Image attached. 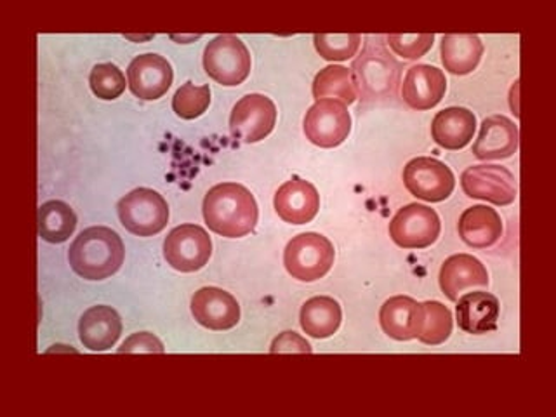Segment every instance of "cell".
<instances>
[{
	"label": "cell",
	"mask_w": 556,
	"mask_h": 417,
	"mask_svg": "<svg viewBox=\"0 0 556 417\" xmlns=\"http://www.w3.org/2000/svg\"><path fill=\"white\" fill-rule=\"evenodd\" d=\"M202 211L208 228L226 239H240L254 231L260 216L251 191L237 182H222L211 188Z\"/></svg>",
	"instance_id": "obj_1"
},
{
	"label": "cell",
	"mask_w": 556,
	"mask_h": 417,
	"mask_svg": "<svg viewBox=\"0 0 556 417\" xmlns=\"http://www.w3.org/2000/svg\"><path fill=\"white\" fill-rule=\"evenodd\" d=\"M126 249L117 231L91 226L78 235L68 251L70 266L86 280H104L124 265Z\"/></svg>",
	"instance_id": "obj_2"
},
{
	"label": "cell",
	"mask_w": 556,
	"mask_h": 417,
	"mask_svg": "<svg viewBox=\"0 0 556 417\" xmlns=\"http://www.w3.org/2000/svg\"><path fill=\"white\" fill-rule=\"evenodd\" d=\"M334 245L324 235L301 233L287 243L283 265L300 282H317L334 265Z\"/></svg>",
	"instance_id": "obj_3"
},
{
	"label": "cell",
	"mask_w": 556,
	"mask_h": 417,
	"mask_svg": "<svg viewBox=\"0 0 556 417\" xmlns=\"http://www.w3.org/2000/svg\"><path fill=\"white\" fill-rule=\"evenodd\" d=\"M118 217L129 233L153 237L169 223V205L159 191L138 188L118 202Z\"/></svg>",
	"instance_id": "obj_4"
},
{
	"label": "cell",
	"mask_w": 556,
	"mask_h": 417,
	"mask_svg": "<svg viewBox=\"0 0 556 417\" xmlns=\"http://www.w3.org/2000/svg\"><path fill=\"white\" fill-rule=\"evenodd\" d=\"M251 52L235 35H217L205 48V72L222 86H240L251 74Z\"/></svg>",
	"instance_id": "obj_5"
},
{
	"label": "cell",
	"mask_w": 556,
	"mask_h": 417,
	"mask_svg": "<svg viewBox=\"0 0 556 417\" xmlns=\"http://www.w3.org/2000/svg\"><path fill=\"white\" fill-rule=\"evenodd\" d=\"M213 254V242L204 228L197 225H181L174 228L164 242V257L167 265L181 274H193L207 265Z\"/></svg>",
	"instance_id": "obj_6"
},
{
	"label": "cell",
	"mask_w": 556,
	"mask_h": 417,
	"mask_svg": "<svg viewBox=\"0 0 556 417\" xmlns=\"http://www.w3.org/2000/svg\"><path fill=\"white\" fill-rule=\"evenodd\" d=\"M439 214L426 205L410 204L400 208L390 223V237L402 249H426L440 237Z\"/></svg>",
	"instance_id": "obj_7"
},
{
	"label": "cell",
	"mask_w": 556,
	"mask_h": 417,
	"mask_svg": "<svg viewBox=\"0 0 556 417\" xmlns=\"http://www.w3.org/2000/svg\"><path fill=\"white\" fill-rule=\"evenodd\" d=\"M352 130V117L346 104L336 100H320L313 104L304 117V135L320 148H334L343 143Z\"/></svg>",
	"instance_id": "obj_8"
},
{
	"label": "cell",
	"mask_w": 556,
	"mask_h": 417,
	"mask_svg": "<svg viewBox=\"0 0 556 417\" xmlns=\"http://www.w3.org/2000/svg\"><path fill=\"white\" fill-rule=\"evenodd\" d=\"M404 182L414 197L431 204L448 199L456 188L452 170L431 156H419L408 162L404 169Z\"/></svg>",
	"instance_id": "obj_9"
},
{
	"label": "cell",
	"mask_w": 556,
	"mask_h": 417,
	"mask_svg": "<svg viewBox=\"0 0 556 417\" xmlns=\"http://www.w3.org/2000/svg\"><path fill=\"white\" fill-rule=\"evenodd\" d=\"M460 187L471 199L495 205H509L517 200V179L501 165H473L460 176Z\"/></svg>",
	"instance_id": "obj_10"
},
{
	"label": "cell",
	"mask_w": 556,
	"mask_h": 417,
	"mask_svg": "<svg viewBox=\"0 0 556 417\" xmlns=\"http://www.w3.org/2000/svg\"><path fill=\"white\" fill-rule=\"evenodd\" d=\"M277 106L274 101L263 94H248L233 106L230 130L242 143H257L274 130Z\"/></svg>",
	"instance_id": "obj_11"
},
{
	"label": "cell",
	"mask_w": 556,
	"mask_h": 417,
	"mask_svg": "<svg viewBox=\"0 0 556 417\" xmlns=\"http://www.w3.org/2000/svg\"><path fill=\"white\" fill-rule=\"evenodd\" d=\"M364 94L372 100L393 94L399 84L400 65L379 43H367L364 54L353 63Z\"/></svg>",
	"instance_id": "obj_12"
},
{
	"label": "cell",
	"mask_w": 556,
	"mask_h": 417,
	"mask_svg": "<svg viewBox=\"0 0 556 417\" xmlns=\"http://www.w3.org/2000/svg\"><path fill=\"white\" fill-rule=\"evenodd\" d=\"M173 78V66L159 54H141L130 61L127 68L130 92L139 100H159L169 91Z\"/></svg>",
	"instance_id": "obj_13"
},
{
	"label": "cell",
	"mask_w": 556,
	"mask_h": 417,
	"mask_svg": "<svg viewBox=\"0 0 556 417\" xmlns=\"http://www.w3.org/2000/svg\"><path fill=\"white\" fill-rule=\"evenodd\" d=\"M191 313L200 326L211 330L233 329L240 321V306L230 292L204 287L191 300Z\"/></svg>",
	"instance_id": "obj_14"
},
{
	"label": "cell",
	"mask_w": 556,
	"mask_h": 417,
	"mask_svg": "<svg viewBox=\"0 0 556 417\" xmlns=\"http://www.w3.org/2000/svg\"><path fill=\"white\" fill-rule=\"evenodd\" d=\"M320 208V195L312 182L292 178L278 188L275 195V211L283 222L291 225H306L313 222Z\"/></svg>",
	"instance_id": "obj_15"
},
{
	"label": "cell",
	"mask_w": 556,
	"mask_h": 417,
	"mask_svg": "<svg viewBox=\"0 0 556 417\" xmlns=\"http://www.w3.org/2000/svg\"><path fill=\"white\" fill-rule=\"evenodd\" d=\"M447 91V78L442 70L430 65L408 68L402 84V98L414 110H431Z\"/></svg>",
	"instance_id": "obj_16"
},
{
	"label": "cell",
	"mask_w": 556,
	"mask_h": 417,
	"mask_svg": "<svg viewBox=\"0 0 556 417\" xmlns=\"http://www.w3.org/2000/svg\"><path fill=\"white\" fill-rule=\"evenodd\" d=\"M520 143L518 127L504 115L485 118L473 144V153L480 161H503L515 155Z\"/></svg>",
	"instance_id": "obj_17"
},
{
	"label": "cell",
	"mask_w": 556,
	"mask_h": 417,
	"mask_svg": "<svg viewBox=\"0 0 556 417\" xmlns=\"http://www.w3.org/2000/svg\"><path fill=\"white\" fill-rule=\"evenodd\" d=\"M384 334L395 341H410L421 334L422 321H425V308L407 295H396L382 304L379 313Z\"/></svg>",
	"instance_id": "obj_18"
},
{
	"label": "cell",
	"mask_w": 556,
	"mask_h": 417,
	"mask_svg": "<svg viewBox=\"0 0 556 417\" xmlns=\"http://www.w3.org/2000/svg\"><path fill=\"white\" fill-rule=\"evenodd\" d=\"M121 334L122 320L112 306H92L78 324L80 341L91 352H106L115 346Z\"/></svg>",
	"instance_id": "obj_19"
},
{
	"label": "cell",
	"mask_w": 556,
	"mask_h": 417,
	"mask_svg": "<svg viewBox=\"0 0 556 417\" xmlns=\"http://www.w3.org/2000/svg\"><path fill=\"white\" fill-rule=\"evenodd\" d=\"M489 286L485 266L469 254L448 257L440 269V287L448 300L457 301L463 292Z\"/></svg>",
	"instance_id": "obj_20"
},
{
	"label": "cell",
	"mask_w": 556,
	"mask_h": 417,
	"mask_svg": "<svg viewBox=\"0 0 556 417\" xmlns=\"http://www.w3.org/2000/svg\"><path fill=\"white\" fill-rule=\"evenodd\" d=\"M500 312V300L489 292H469L457 300V324L468 334H486L497 329Z\"/></svg>",
	"instance_id": "obj_21"
},
{
	"label": "cell",
	"mask_w": 556,
	"mask_h": 417,
	"mask_svg": "<svg viewBox=\"0 0 556 417\" xmlns=\"http://www.w3.org/2000/svg\"><path fill=\"white\" fill-rule=\"evenodd\" d=\"M475 129H477V117L473 112L452 106L437 113L431 124V136L434 143L445 150H460L468 147L469 141L473 139Z\"/></svg>",
	"instance_id": "obj_22"
},
{
	"label": "cell",
	"mask_w": 556,
	"mask_h": 417,
	"mask_svg": "<svg viewBox=\"0 0 556 417\" xmlns=\"http://www.w3.org/2000/svg\"><path fill=\"white\" fill-rule=\"evenodd\" d=\"M459 235L469 248H492L503 235V222L495 208L475 205L466 208L459 219Z\"/></svg>",
	"instance_id": "obj_23"
},
{
	"label": "cell",
	"mask_w": 556,
	"mask_h": 417,
	"mask_svg": "<svg viewBox=\"0 0 556 417\" xmlns=\"http://www.w3.org/2000/svg\"><path fill=\"white\" fill-rule=\"evenodd\" d=\"M483 56V43L478 35L451 34L442 40V63L454 75H468Z\"/></svg>",
	"instance_id": "obj_24"
},
{
	"label": "cell",
	"mask_w": 556,
	"mask_h": 417,
	"mask_svg": "<svg viewBox=\"0 0 556 417\" xmlns=\"http://www.w3.org/2000/svg\"><path fill=\"white\" fill-rule=\"evenodd\" d=\"M301 327L312 338L326 339L338 332L343 313L338 301L327 295H318L306 301L301 308Z\"/></svg>",
	"instance_id": "obj_25"
},
{
	"label": "cell",
	"mask_w": 556,
	"mask_h": 417,
	"mask_svg": "<svg viewBox=\"0 0 556 417\" xmlns=\"http://www.w3.org/2000/svg\"><path fill=\"white\" fill-rule=\"evenodd\" d=\"M361 89L352 70L344 66H327L313 80V98L315 100H329L336 98L343 104H353L358 100Z\"/></svg>",
	"instance_id": "obj_26"
},
{
	"label": "cell",
	"mask_w": 556,
	"mask_h": 417,
	"mask_svg": "<svg viewBox=\"0 0 556 417\" xmlns=\"http://www.w3.org/2000/svg\"><path fill=\"white\" fill-rule=\"evenodd\" d=\"M77 216L74 208L61 200H49L39 208L40 239L49 243H63L74 235Z\"/></svg>",
	"instance_id": "obj_27"
},
{
	"label": "cell",
	"mask_w": 556,
	"mask_h": 417,
	"mask_svg": "<svg viewBox=\"0 0 556 417\" xmlns=\"http://www.w3.org/2000/svg\"><path fill=\"white\" fill-rule=\"evenodd\" d=\"M425 308V321H422L421 334L417 339L428 346H439L445 343L452 334V315L447 306L439 301L422 303Z\"/></svg>",
	"instance_id": "obj_28"
},
{
	"label": "cell",
	"mask_w": 556,
	"mask_h": 417,
	"mask_svg": "<svg viewBox=\"0 0 556 417\" xmlns=\"http://www.w3.org/2000/svg\"><path fill=\"white\" fill-rule=\"evenodd\" d=\"M208 104H211L208 86H195L193 83H187L179 87L173 98L174 112L185 121H193V118L204 115Z\"/></svg>",
	"instance_id": "obj_29"
},
{
	"label": "cell",
	"mask_w": 556,
	"mask_h": 417,
	"mask_svg": "<svg viewBox=\"0 0 556 417\" xmlns=\"http://www.w3.org/2000/svg\"><path fill=\"white\" fill-rule=\"evenodd\" d=\"M315 49L324 60L346 61L355 56L361 48L362 35L358 34H317L313 37Z\"/></svg>",
	"instance_id": "obj_30"
},
{
	"label": "cell",
	"mask_w": 556,
	"mask_h": 417,
	"mask_svg": "<svg viewBox=\"0 0 556 417\" xmlns=\"http://www.w3.org/2000/svg\"><path fill=\"white\" fill-rule=\"evenodd\" d=\"M92 92L100 100H117L122 92L126 91V75L122 74L118 66L112 63H103L92 68L91 77H89Z\"/></svg>",
	"instance_id": "obj_31"
},
{
	"label": "cell",
	"mask_w": 556,
	"mask_h": 417,
	"mask_svg": "<svg viewBox=\"0 0 556 417\" xmlns=\"http://www.w3.org/2000/svg\"><path fill=\"white\" fill-rule=\"evenodd\" d=\"M390 48L405 60H419L433 48V34H391L387 37Z\"/></svg>",
	"instance_id": "obj_32"
},
{
	"label": "cell",
	"mask_w": 556,
	"mask_h": 417,
	"mask_svg": "<svg viewBox=\"0 0 556 417\" xmlns=\"http://www.w3.org/2000/svg\"><path fill=\"white\" fill-rule=\"evenodd\" d=\"M118 353H164V344L150 332H138L118 348Z\"/></svg>",
	"instance_id": "obj_33"
},
{
	"label": "cell",
	"mask_w": 556,
	"mask_h": 417,
	"mask_svg": "<svg viewBox=\"0 0 556 417\" xmlns=\"http://www.w3.org/2000/svg\"><path fill=\"white\" fill-rule=\"evenodd\" d=\"M271 353H312V346L295 332H283L269 348Z\"/></svg>",
	"instance_id": "obj_34"
}]
</instances>
